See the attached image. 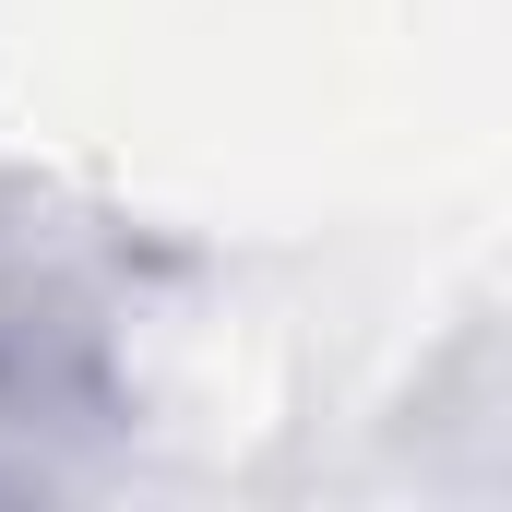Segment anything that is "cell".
<instances>
[{"instance_id":"6da1fadb","label":"cell","mask_w":512,"mask_h":512,"mask_svg":"<svg viewBox=\"0 0 512 512\" xmlns=\"http://www.w3.org/2000/svg\"><path fill=\"white\" fill-rule=\"evenodd\" d=\"M120 405L108 310L60 262H0V441H84Z\"/></svg>"}]
</instances>
